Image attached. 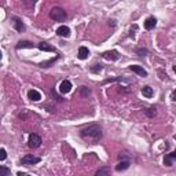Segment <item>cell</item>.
<instances>
[{
	"instance_id": "ffe728a7",
	"label": "cell",
	"mask_w": 176,
	"mask_h": 176,
	"mask_svg": "<svg viewBox=\"0 0 176 176\" xmlns=\"http://www.w3.org/2000/svg\"><path fill=\"white\" fill-rule=\"evenodd\" d=\"M11 174V171L4 165H0V176H8Z\"/></svg>"
},
{
	"instance_id": "ba28073f",
	"label": "cell",
	"mask_w": 176,
	"mask_h": 176,
	"mask_svg": "<svg viewBox=\"0 0 176 176\" xmlns=\"http://www.w3.org/2000/svg\"><path fill=\"white\" fill-rule=\"evenodd\" d=\"M28 98L30 99V101H33V102H39L40 99H42V94H40L39 91H36V90H30L28 92Z\"/></svg>"
},
{
	"instance_id": "5bb4252c",
	"label": "cell",
	"mask_w": 176,
	"mask_h": 176,
	"mask_svg": "<svg viewBox=\"0 0 176 176\" xmlns=\"http://www.w3.org/2000/svg\"><path fill=\"white\" fill-rule=\"evenodd\" d=\"M21 48H33V43L28 42V40H22L17 44V50H21Z\"/></svg>"
},
{
	"instance_id": "2e32d148",
	"label": "cell",
	"mask_w": 176,
	"mask_h": 176,
	"mask_svg": "<svg viewBox=\"0 0 176 176\" xmlns=\"http://www.w3.org/2000/svg\"><path fill=\"white\" fill-rule=\"evenodd\" d=\"M130 168V161H121L116 165V171H125V169Z\"/></svg>"
},
{
	"instance_id": "e0dca14e",
	"label": "cell",
	"mask_w": 176,
	"mask_h": 176,
	"mask_svg": "<svg viewBox=\"0 0 176 176\" xmlns=\"http://www.w3.org/2000/svg\"><path fill=\"white\" fill-rule=\"evenodd\" d=\"M58 58H59V57H55V58H51V59L46 61V62H42V63H40V66H42V67H50V66H51V65H52V63H54V62H55V61H58Z\"/></svg>"
},
{
	"instance_id": "4316f807",
	"label": "cell",
	"mask_w": 176,
	"mask_h": 176,
	"mask_svg": "<svg viewBox=\"0 0 176 176\" xmlns=\"http://www.w3.org/2000/svg\"><path fill=\"white\" fill-rule=\"evenodd\" d=\"M168 155H169V157H171V160H172V161H174V160H176V149H175L174 151H172L171 154H168Z\"/></svg>"
},
{
	"instance_id": "d6986e66",
	"label": "cell",
	"mask_w": 176,
	"mask_h": 176,
	"mask_svg": "<svg viewBox=\"0 0 176 176\" xmlns=\"http://www.w3.org/2000/svg\"><path fill=\"white\" fill-rule=\"evenodd\" d=\"M90 94H91V90H90V88H87V87H80V95L83 96V98H87Z\"/></svg>"
},
{
	"instance_id": "ac0fdd59",
	"label": "cell",
	"mask_w": 176,
	"mask_h": 176,
	"mask_svg": "<svg viewBox=\"0 0 176 176\" xmlns=\"http://www.w3.org/2000/svg\"><path fill=\"white\" fill-rule=\"evenodd\" d=\"M95 176H110L109 175V169H107V168L98 169V171H96V174H95Z\"/></svg>"
},
{
	"instance_id": "7a4b0ae2",
	"label": "cell",
	"mask_w": 176,
	"mask_h": 176,
	"mask_svg": "<svg viewBox=\"0 0 176 176\" xmlns=\"http://www.w3.org/2000/svg\"><path fill=\"white\" fill-rule=\"evenodd\" d=\"M50 17H51V19H54V21H57V22H63L66 19L67 14L63 8L54 7L51 11H50Z\"/></svg>"
},
{
	"instance_id": "83f0119b",
	"label": "cell",
	"mask_w": 176,
	"mask_h": 176,
	"mask_svg": "<svg viewBox=\"0 0 176 176\" xmlns=\"http://www.w3.org/2000/svg\"><path fill=\"white\" fill-rule=\"evenodd\" d=\"M171 99H172V101H174V102H176V90L174 91V92H172V96H171Z\"/></svg>"
},
{
	"instance_id": "4fadbf2b",
	"label": "cell",
	"mask_w": 176,
	"mask_h": 176,
	"mask_svg": "<svg viewBox=\"0 0 176 176\" xmlns=\"http://www.w3.org/2000/svg\"><path fill=\"white\" fill-rule=\"evenodd\" d=\"M88 55H90V50L87 47H80L78 48V58L80 59H87Z\"/></svg>"
},
{
	"instance_id": "d4e9b609",
	"label": "cell",
	"mask_w": 176,
	"mask_h": 176,
	"mask_svg": "<svg viewBox=\"0 0 176 176\" xmlns=\"http://www.w3.org/2000/svg\"><path fill=\"white\" fill-rule=\"evenodd\" d=\"M52 96H54V98L57 99L58 102H62V101H63V99H62V96H59L57 92H55V90H52Z\"/></svg>"
},
{
	"instance_id": "9a60e30c",
	"label": "cell",
	"mask_w": 176,
	"mask_h": 176,
	"mask_svg": "<svg viewBox=\"0 0 176 176\" xmlns=\"http://www.w3.org/2000/svg\"><path fill=\"white\" fill-rule=\"evenodd\" d=\"M142 94H143V96H146V98H151V96L154 95V91H153V88L151 87L146 86V87L142 88Z\"/></svg>"
},
{
	"instance_id": "8992f818",
	"label": "cell",
	"mask_w": 176,
	"mask_h": 176,
	"mask_svg": "<svg viewBox=\"0 0 176 176\" xmlns=\"http://www.w3.org/2000/svg\"><path fill=\"white\" fill-rule=\"evenodd\" d=\"M72 91V83L69 80H63L59 86V92L61 94H67Z\"/></svg>"
},
{
	"instance_id": "5b68a950",
	"label": "cell",
	"mask_w": 176,
	"mask_h": 176,
	"mask_svg": "<svg viewBox=\"0 0 176 176\" xmlns=\"http://www.w3.org/2000/svg\"><path fill=\"white\" fill-rule=\"evenodd\" d=\"M11 21H13V26H14V29H15L17 32H23L25 30V25H23L21 18H18V17H13Z\"/></svg>"
},
{
	"instance_id": "4dcf8cb0",
	"label": "cell",
	"mask_w": 176,
	"mask_h": 176,
	"mask_svg": "<svg viewBox=\"0 0 176 176\" xmlns=\"http://www.w3.org/2000/svg\"><path fill=\"white\" fill-rule=\"evenodd\" d=\"M26 176H28V175H26Z\"/></svg>"
},
{
	"instance_id": "f1b7e54d",
	"label": "cell",
	"mask_w": 176,
	"mask_h": 176,
	"mask_svg": "<svg viewBox=\"0 0 176 176\" xmlns=\"http://www.w3.org/2000/svg\"><path fill=\"white\" fill-rule=\"evenodd\" d=\"M174 72H175V73H176V65H175V66H174Z\"/></svg>"
},
{
	"instance_id": "44dd1931",
	"label": "cell",
	"mask_w": 176,
	"mask_h": 176,
	"mask_svg": "<svg viewBox=\"0 0 176 176\" xmlns=\"http://www.w3.org/2000/svg\"><path fill=\"white\" fill-rule=\"evenodd\" d=\"M102 69H103V65L99 63V65H94L92 67H91V72H92V73H99Z\"/></svg>"
},
{
	"instance_id": "30bf717a",
	"label": "cell",
	"mask_w": 176,
	"mask_h": 176,
	"mask_svg": "<svg viewBox=\"0 0 176 176\" xmlns=\"http://www.w3.org/2000/svg\"><path fill=\"white\" fill-rule=\"evenodd\" d=\"M155 25H157V19H155L154 17H149V18H146V21H145V28L147 29V30H151V29H154Z\"/></svg>"
},
{
	"instance_id": "7c38bea8",
	"label": "cell",
	"mask_w": 176,
	"mask_h": 176,
	"mask_svg": "<svg viewBox=\"0 0 176 176\" xmlns=\"http://www.w3.org/2000/svg\"><path fill=\"white\" fill-rule=\"evenodd\" d=\"M103 58H106V59H109V61H117V59L120 58V55H118V52H117L116 50H113V51L105 52V54H103Z\"/></svg>"
},
{
	"instance_id": "f546056e",
	"label": "cell",
	"mask_w": 176,
	"mask_h": 176,
	"mask_svg": "<svg viewBox=\"0 0 176 176\" xmlns=\"http://www.w3.org/2000/svg\"><path fill=\"white\" fill-rule=\"evenodd\" d=\"M175 139H176V135H175Z\"/></svg>"
},
{
	"instance_id": "603a6c76",
	"label": "cell",
	"mask_w": 176,
	"mask_h": 176,
	"mask_svg": "<svg viewBox=\"0 0 176 176\" xmlns=\"http://www.w3.org/2000/svg\"><path fill=\"white\" fill-rule=\"evenodd\" d=\"M136 52L140 55V57H145V55L147 54V50H146V48H138Z\"/></svg>"
},
{
	"instance_id": "484cf974",
	"label": "cell",
	"mask_w": 176,
	"mask_h": 176,
	"mask_svg": "<svg viewBox=\"0 0 176 176\" xmlns=\"http://www.w3.org/2000/svg\"><path fill=\"white\" fill-rule=\"evenodd\" d=\"M6 157H7V153H6L4 149H2V150H0V160L4 161V160H6Z\"/></svg>"
},
{
	"instance_id": "9c48e42d",
	"label": "cell",
	"mask_w": 176,
	"mask_h": 176,
	"mask_svg": "<svg viewBox=\"0 0 176 176\" xmlns=\"http://www.w3.org/2000/svg\"><path fill=\"white\" fill-rule=\"evenodd\" d=\"M37 48H39L40 51H46V52H55V48H54V47L50 46L48 43H44V42H42V43L37 44Z\"/></svg>"
},
{
	"instance_id": "52a82bcc",
	"label": "cell",
	"mask_w": 176,
	"mask_h": 176,
	"mask_svg": "<svg viewBox=\"0 0 176 176\" xmlns=\"http://www.w3.org/2000/svg\"><path fill=\"white\" fill-rule=\"evenodd\" d=\"M130 69L132 70V72L136 73V74L142 76V77H147V72H146V70L143 69L142 66H139V65H132V66H130Z\"/></svg>"
},
{
	"instance_id": "8fae6325",
	"label": "cell",
	"mask_w": 176,
	"mask_h": 176,
	"mask_svg": "<svg viewBox=\"0 0 176 176\" xmlns=\"http://www.w3.org/2000/svg\"><path fill=\"white\" fill-rule=\"evenodd\" d=\"M57 33H58V36H61V37H69L70 36V29L67 28V26L62 25L57 29Z\"/></svg>"
},
{
	"instance_id": "7402d4cb",
	"label": "cell",
	"mask_w": 176,
	"mask_h": 176,
	"mask_svg": "<svg viewBox=\"0 0 176 176\" xmlns=\"http://www.w3.org/2000/svg\"><path fill=\"white\" fill-rule=\"evenodd\" d=\"M172 162H174V161L171 160V157H169L168 154H165V157H164V164H165L166 166H172Z\"/></svg>"
},
{
	"instance_id": "277c9868",
	"label": "cell",
	"mask_w": 176,
	"mask_h": 176,
	"mask_svg": "<svg viewBox=\"0 0 176 176\" xmlns=\"http://www.w3.org/2000/svg\"><path fill=\"white\" fill-rule=\"evenodd\" d=\"M21 162L23 164V165H33V164L40 162V158L36 157V155H33V154H28V155H25V157L22 158Z\"/></svg>"
},
{
	"instance_id": "cb8c5ba5",
	"label": "cell",
	"mask_w": 176,
	"mask_h": 176,
	"mask_svg": "<svg viewBox=\"0 0 176 176\" xmlns=\"http://www.w3.org/2000/svg\"><path fill=\"white\" fill-rule=\"evenodd\" d=\"M146 113H147L149 117H154L155 116V109H154V107H150V109L146 111Z\"/></svg>"
},
{
	"instance_id": "6da1fadb",
	"label": "cell",
	"mask_w": 176,
	"mask_h": 176,
	"mask_svg": "<svg viewBox=\"0 0 176 176\" xmlns=\"http://www.w3.org/2000/svg\"><path fill=\"white\" fill-rule=\"evenodd\" d=\"M80 136L83 138V139L88 140V142L96 143L102 138V128L96 124L90 125V127H86L80 131Z\"/></svg>"
},
{
	"instance_id": "3957f363",
	"label": "cell",
	"mask_w": 176,
	"mask_h": 176,
	"mask_svg": "<svg viewBox=\"0 0 176 176\" xmlns=\"http://www.w3.org/2000/svg\"><path fill=\"white\" fill-rule=\"evenodd\" d=\"M42 145V138L39 136L37 134H30L29 135V146L33 149H37L39 146Z\"/></svg>"
}]
</instances>
